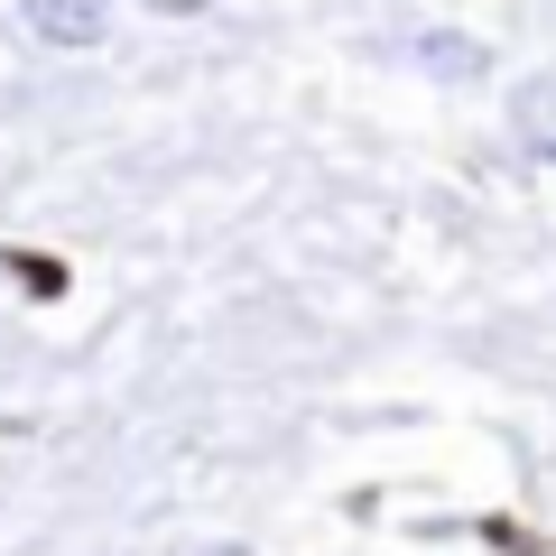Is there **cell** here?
<instances>
[{
	"mask_svg": "<svg viewBox=\"0 0 556 556\" xmlns=\"http://www.w3.org/2000/svg\"><path fill=\"white\" fill-rule=\"evenodd\" d=\"M20 28L38 47H56V56H84L112 28V0H20Z\"/></svg>",
	"mask_w": 556,
	"mask_h": 556,
	"instance_id": "obj_1",
	"label": "cell"
},
{
	"mask_svg": "<svg viewBox=\"0 0 556 556\" xmlns=\"http://www.w3.org/2000/svg\"><path fill=\"white\" fill-rule=\"evenodd\" d=\"M510 130L529 139L538 159H556V75H529V84H519V102H510Z\"/></svg>",
	"mask_w": 556,
	"mask_h": 556,
	"instance_id": "obj_2",
	"label": "cell"
},
{
	"mask_svg": "<svg viewBox=\"0 0 556 556\" xmlns=\"http://www.w3.org/2000/svg\"><path fill=\"white\" fill-rule=\"evenodd\" d=\"M417 56L437 65V75H473V47L464 38H417Z\"/></svg>",
	"mask_w": 556,
	"mask_h": 556,
	"instance_id": "obj_3",
	"label": "cell"
},
{
	"mask_svg": "<svg viewBox=\"0 0 556 556\" xmlns=\"http://www.w3.org/2000/svg\"><path fill=\"white\" fill-rule=\"evenodd\" d=\"M149 10H167V20H186V10H214V0H149Z\"/></svg>",
	"mask_w": 556,
	"mask_h": 556,
	"instance_id": "obj_4",
	"label": "cell"
}]
</instances>
